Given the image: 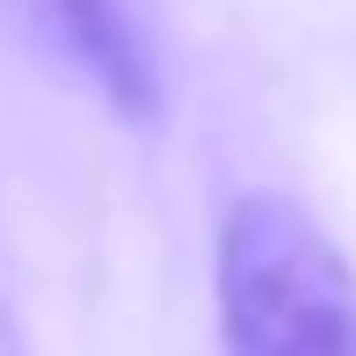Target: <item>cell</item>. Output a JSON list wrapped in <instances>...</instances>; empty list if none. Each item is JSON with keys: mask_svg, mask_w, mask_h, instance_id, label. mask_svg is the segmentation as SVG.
I'll use <instances>...</instances> for the list:
<instances>
[{"mask_svg": "<svg viewBox=\"0 0 356 356\" xmlns=\"http://www.w3.org/2000/svg\"><path fill=\"white\" fill-rule=\"evenodd\" d=\"M8 15L37 37L44 58L88 80L124 124L160 117V58L131 0H8Z\"/></svg>", "mask_w": 356, "mask_h": 356, "instance_id": "7a4b0ae2", "label": "cell"}, {"mask_svg": "<svg viewBox=\"0 0 356 356\" xmlns=\"http://www.w3.org/2000/svg\"><path fill=\"white\" fill-rule=\"evenodd\" d=\"M211 291L225 356H356V269L327 225L277 189L225 211Z\"/></svg>", "mask_w": 356, "mask_h": 356, "instance_id": "6da1fadb", "label": "cell"}]
</instances>
